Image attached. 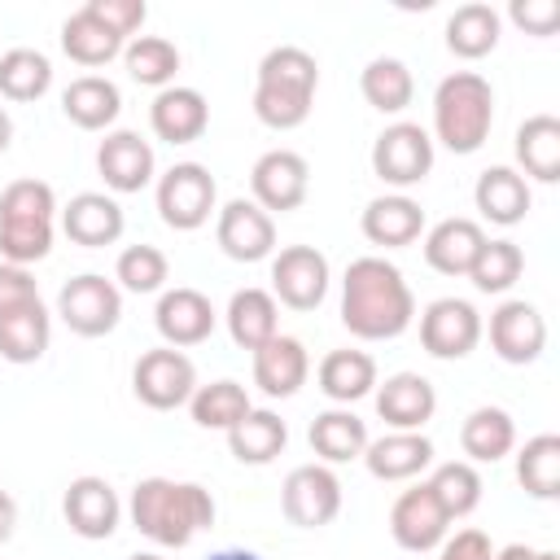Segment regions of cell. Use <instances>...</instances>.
Wrapping results in <instances>:
<instances>
[{
	"mask_svg": "<svg viewBox=\"0 0 560 560\" xmlns=\"http://www.w3.org/2000/svg\"><path fill=\"white\" fill-rule=\"evenodd\" d=\"M122 66L136 83L144 88H171L175 83V70H179V48L166 39V35H136L127 39L122 48Z\"/></svg>",
	"mask_w": 560,
	"mask_h": 560,
	"instance_id": "cell-42",
	"label": "cell"
},
{
	"mask_svg": "<svg viewBox=\"0 0 560 560\" xmlns=\"http://www.w3.org/2000/svg\"><path fill=\"white\" fill-rule=\"evenodd\" d=\"M249 201H258L267 214H289L311 192V166L298 149H267L249 171Z\"/></svg>",
	"mask_w": 560,
	"mask_h": 560,
	"instance_id": "cell-14",
	"label": "cell"
},
{
	"mask_svg": "<svg viewBox=\"0 0 560 560\" xmlns=\"http://www.w3.org/2000/svg\"><path fill=\"white\" fill-rule=\"evenodd\" d=\"M494 127V88L477 70H455L433 92V140L468 158L490 140Z\"/></svg>",
	"mask_w": 560,
	"mask_h": 560,
	"instance_id": "cell-4",
	"label": "cell"
},
{
	"mask_svg": "<svg viewBox=\"0 0 560 560\" xmlns=\"http://www.w3.org/2000/svg\"><path fill=\"white\" fill-rule=\"evenodd\" d=\"M131 389L149 411H175V407H188V398L197 389V368L184 350L158 346V350H144L136 359Z\"/></svg>",
	"mask_w": 560,
	"mask_h": 560,
	"instance_id": "cell-9",
	"label": "cell"
},
{
	"mask_svg": "<svg viewBox=\"0 0 560 560\" xmlns=\"http://www.w3.org/2000/svg\"><path fill=\"white\" fill-rule=\"evenodd\" d=\"M57 192L44 179H13L0 192V258L31 267L52 254Z\"/></svg>",
	"mask_w": 560,
	"mask_h": 560,
	"instance_id": "cell-5",
	"label": "cell"
},
{
	"mask_svg": "<svg viewBox=\"0 0 560 560\" xmlns=\"http://www.w3.org/2000/svg\"><path fill=\"white\" fill-rule=\"evenodd\" d=\"M494 560H560V556L556 551L525 547V542H508V547H494Z\"/></svg>",
	"mask_w": 560,
	"mask_h": 560,
	"instance_id": "cell-50",
	"label": "cell"
},
{
	"mask_svg": "<svg viewBox=\"0 0 560 560\" xmlns=\"http://www.w3.org/2000/svg\"><path fill=\"white\" fill-rule=\"evenodd\" d=\"M9 140H13V118H9V109L0 105V153L9 149Z\"/></svg>",
	"mask_w": 560,
	"mask_h": 560,
	"instance_id": "cell-53",
	"label": "cell"
},
{
	"mask_svg": "<svg viewBox=\"0 0 560 560\" xmlns=\"http://www.w3.org/2000/svg\"><path fill=\"white\" fill-rule=\"evenodd\" d=\"M171 280V258L158 245H127L114 262V284L127 293H162Z\"/></svg>",
	"mask_w": 560,
	"mask_h": 560,
	"instance_id": "cell-45",
	"label": "cell"
},
{
	"mask_svg": "<svg viewBox=\"0 0 560 560\" xmlns=\"http://www.w3.org/2000/svg\"><path fill=\"white\" fill-rule=\"evenodd\" d=\"M315 381H319L324 398H332L337 407H350L376 389V359L368 350H350V346L328 350L315 368Z\"/></svg>",
	"mask_w": 560,
	"mask_h": 560,
	"instance_id": "cell-31",
	"label": "cell"
},
{
	"mask_svg": "<svg viewBox=\"0 0 560 560\" xmlns=\"http://www.w3.org/2000/svg\"><path fill=\"white\" fill-rule=\"evenodd\" d=\"M57 315L74 337H105L122 319V289L101 271L70 276L57 293Z\"/></svg>",
	"mask_w": 560,
	"mask_h": 560,
	"instance_id": "cell-8",
	"label": "cell"
},
{
	"mask_svg": "<svg viewBox=\"0 0 560 560\" xmlns=\"http://www.w3.org/2000/svg\"><path fill=\"white\" fill-rule=\"evenodd\" d=\"M149 127H153V136L166 140V144H192V140H201L206 127H210V105H206V96H201L197 88L171 83V88H162V92L153 96V105H149Z\"/></svg>",
	"mask_w": 560,
	"mask_h": 560,
	"instance_id": "cell-21",
	"label": "cell"
},
{
	"mask_svg": "<svg viewBox=\"0 0 560 560\" xmlns=\"http://www.w3.org/2000/svg\"><path fill=\"white\" fill-rule=\"evenodd\" d=\"M61 114L79 127V131H105L114 127V118L122 114V92L114 79L105 74H79L66 83L61 92Z\"/></svg>",
	"mask_w": 560,
	"mask_h": 560,
	"instance_id": "cell-28",
	"label": "cell"
},
{
	"mask_svg": "<svg viewBox=\"0 0 560 560\" xmlns=\"http://www.w3.org/2000/svg\"><path fill=\"white\" fill-rule=\"evenodd\" d=\"M433 171V136L420 122H389L376 140H372V175L389 188H416L424 184Z\"/></svg>",
	"mask_w": 560,
	"mask_h": 560,
	"instance_id": "cell-7",
	"label": "cell"
},
{
	"mask_svg": "<svg viewBox=\"0 0 560 560\" xmlns=\"http://www.w3.org/2000/svg\"><path fill=\"white\" fill-rule=\"evenodd\" d=\"M508 18H512L525 35L547 39V35H556V26H560V4H556V0H512V4H508Z\"/></svg>",
	"mask_w": 560,
	"mask_h": 560,
	"instance_id": "cell-46",
	"label": "cell"
},
{
	"mask_svg": "<svg viewBox=\"0 0 560 560\" xmlns=\"http://www.w3.org/2000/svg\"><path fill=\"white\" fill-rule=\"evenodd\" d=\"M88 9H92L105 26H114L122 39H136V31H140L144 18H149V4H144V0H88Z\"/></svg>",
	"mask_w": 560,
	"mask_h": 560,
	"instance_id": "cell-47",
	"label": "cell"
},
{
	"mask_svg": "<svg viewBox=\"0 0 560 560\" xmlns=\"http://www.w3.org/2000/svg\"><path fill=\"white\" fill-rule=\"evenodd\" d=\"M481 311L464 298H438L420 311V346L433 359H468L481 341Z\"/></svg>",
	"mask_w": 560,
	"mask_h": 560,
	"instance_id": "cell-13",
	"label": "cell"
},
{
	"mask_svg": "<svg viewBox=\"0 0 560 560\" xmlns=\"http://www.w3.org/2000/svg\"><path fill=\"white\" fill-rule=\"evenodd\" d=\"M48 341H52V315H48L44 298L0 315V359L4 363H18V368L39 363Z\"/></svg>",
	"mask_w": 560,
	"mask_h": 560,
	"instance_id": "cell-30",
	"label": "cell"
},
{
	"mask_svg": "<svg viewBox=\"0 0 560 560\" xmlns=\"http://www.w3.org/2000/svg\"><path fill=\"white\" fill-rule=\"evenodd\" d=\"M26 302H39V284L31 276V267H18V262H0V315L4 311H18Z\"/></svg>",
	"mask_w": 560,
	"mask_h": 560,
	"instance_id": "cell-48",
	"label": "cell"
},
{
	"mask_svg": "<svg viewBox=\"0 0 560 560\" xmlns=\"http://www.w3.org/2000/svg\"><path fill=\"white\" fill-rule=\"evenodd\" d=\"M315 92H319V61L298 44H280L258 61L254 118L271 131H293L311 118Z\"/></svg>",
	"mask_w": 560,
	"mask_h": 560,
	"instance_id": "cell-3",
	"label": "cell"
},
{
	"mask_svg": "<svg viewBox=\"0 0 560 560\" xmlns=\"http://www.w3.org/2000/svg\"><path fill=\"white\" fill-rule=\"evenodd\" d=\"M363 464L376 481H411L433 464V442L424 433H402L389 429L381 438H368L363 446Z\"/></svg>",
	"mask_w": 560,
	"mask_h": 560,
	"instance_id": "cell-25",
	"label": "cell"
},
{
	"mask_svg": "<svg viewBox=\"0 0 560 560\" xmlns=\"http://www.w3.org/2000/svg\"><path fill=\"white\" fill-rule=\"evenodd\" d=\"M52 88V61L39 52V48H9L0 52V96L4 101H39L44 92Z\"/></svg>",
	"mask_w": 560,
	"mask_h": 560,
	"instance_id": "cell-40",
	"label": "cell"
},
{
	"mask_svg": "<svg viewBox=\"0 0 560 560\" xmlns=\"http://www.w3.org/2000/svg\"><path fill=\"white\" fill-rule=\"evenodd\" d=\"M96 171H101L109 192H140L153 184L158 158L140 131L118 127V131H105V140L96 144Z\"/></svg>",
	"mask_w": 560,
	"mask_h": 560,
	"instance_id": "cell-18",
	"label": "cell"
},
{
	"mask_svg": "<svg viewBox=\"0 0 560 560\" xmlns=\"http://www.w3.org/2000/svg\"><path fill=\"white\" fill-rule=\"evenodd\" d=\"M516 481L529 499H560V438L538 433L516 451Z\"/></svg>",
	"mask_w": 560,
	"mask_h": 560,
	"instance_id": "cell-39",
	"label": "cell"
},
{
	"mask_svg": "<svg viewBox=\"0 0 560 560\" xmlns=\"http://www.w3.org/2000/svg\"><path fill=\"white\" fill-rule=\"evenodd\" d=\"M472 201H477L481 219H490L499 228H516L529 214L534 192H529V179L516 166H486L472 184Z\"/></svg>",
	"mask_w": 560,
	"mask_h": 560,
	"instance_id": "cell-27",
	"label": "cell"
},
{
	"mask_svg": "<svg viewBox=\"0 0 560 560\" xmlns=\"http://www.w3.org/2000/svg\"><path fill=\"white\" fill-rule=\"evenodd\" d=\"M127 214L109 192H74L61 206V232L83 249H105L122 236Z\"/></svg>",
	"mask_w": 560,
	"mask_h": 560,
	"instance_id": "cell-22",
	"label": "cell"
},
{
	"mask_svg": "<svg viewBox=\"0 0 560 560\" xmlns=\"http://www.w3.org/2000/svg\"><path fill=\"white\" fill-rule=\"evenodd\" d=\"M249 407H254V402H249V389H245L241 381H228V376H223V381H210V385H197L192 398H188L192 424L219 429V433H228Z\"/></svg>",
	"mask_w": 560,
	"mask_h": 560,
	"instance_id": "cell-41",
	"label": "cell"
},
{
	"mask_svg": "<svg viewBox=\"0 0 560 560\" xmlns=\"http://www.w3.org/2000/svg\"><path fill=\"white\" fill-rule=\"evenodd\" d=\"M359 92H363V101L372 109L402 114L411 105V96H416V79L407 70V61H398V57H372L363 66V74H359Z\"/></svg>",
	"mask_w": 560,
	"mask_h": 560,
	"instance_id": "cell-38",
	"label": "cell"
},
{
	"mask_svg": "<svg viewBox=\"0 0 560 560\" xmlns=\"http://www.w3.org/2000/svg\"><path fill=\"white\" fill-rule=\"evenodd\" d=\"M61 48H66V57L74 61V66H105V61H114V57H122V48H127V39L114 31V26H105L88 4H79L66 22H61Z\"/></svg>",
	"mask_w": 560,
	"mask_h": 560,
	"instance_id": "cell-34",
	"label": "cell"
},
{
	"mask_svg": "<svg viewBox=\"0 0 560 560\" xmlns=\"http://www.w3.org/2000/svg\"><path fill=\"white\" fill-rule=\"evenodd\" d=\"M280 512L298 529H324L341 512V481L328 464H298L280 486Z\"/></svg>",
	"mask_w": 560,
	"mask_h": 560,
	"instance_id": "cell-10",
	"label": "cell"
},
{
	"mask_svg": "<svg viewBox=\"0 0 560 560\" xmlns=\"http://www.w3.org/2000/svg\"><path fill=\"white\" fill-rule=\"evenodd\" d=\"M206 560H267V556H258L254 547H219V551H210Z\"/></svg>",
	"mask_w": 560,
	"mask_h": 560,
	"instance_id": "cell-52",
	"label": "cell"
},
{
	"mask_svg": "<svg viewBox=\"0 0 560 560\" xmlns=\"http://www.w3.org/2000/svg\"><path fill=\"white\" fill-rule=\"evenodd\" d=\"M359 228L372 245L381 249H402V245H416L420 232H424V210L416 197L407 192H385V197H372L359 214Z\"/></svg>",
	"mask_w": 560,
	"mask_h": 560,
	"instance_id": "cell-24",
	"label": "cell"
},
{
	"mask_svg": "<svg viewBox=\"0 0 560 560\" xmlns=\"http://www.w3.org/2000/svg\"><path fill=\"white\" fill-rule=\"evenodd\" d=\"M311 438V451L319 455V464H350V459H363V446H368V424L350 411V407H328L311 420L306 429Z\"/></svg>",
	"mask_w": 560,
	"mask_h": 560,
	"instance_id": "cell-36",
	"label": "cell"
},
{
	"mask_svg": "<svg viewBox=\"0 0 560 560\" xmlns=\"http://www.w3.org/2000/svg\"><path fill=\"white\" fill-rule=\"evenodd\" d=\"M311 376V354L298 337L276 332L267 346L254 350V385L267 398H293Z\"/></svg>",
	"mask_w": 560,
	"mask_h": 560,
	"instance_id": "cell-23",
	"label": "cell"
},
{
	"mask_svg": "<svg viewBox=\"0 0 560 560\" xmlns=\"http://www.w3.org/2000/svg\"><path fill=\"white\" fill-rule=\"evenodd\" d=\"M459 446L468 464H499L516 446V420L503 407H472L459 424Z\"/></svg>",
	"mask_w": 560,
	"mask_h": 560,
	"instance_id": "cell-37",
	"label": "cell"
},
{
	"mask_svg": "<svg viewBox=\"0 0 560 560\" xmlns=\"http://www.w3.org/2000/svg\"><path fill=\"white\" fill-rule=\"evenodd\" d=\"M499 35H503V18L494 4L486 0H468L459 4L451 18H446V48L464 61H481L499 48Z\"/></svg>",
	"mask_w": 560,
	"mask_h": 560,
	"instance_id": "cell-33",
	"label": "cell"
},
{
	"mask_svg": "<svg viewBox=\"0 0 560 560\" xmlns=\"http://www.w3.org/2000/svg\"><path fill=\"white\" fill-rule=\"evenodd\" d=\"M372 398H376V416L402 433H420L438 411V389L420 372H394V376L376 381Z\"/></svg>",
	"mask_w": 560,
	"mask_h": 560,
	"instance_id": "cell-20",
	"label": "cell"
},
{
	"mask_svg": "<svg viewBox=\"0 0 560 560\" xmlns=\"http://www.w3.org/2000/svg\"><path fill=\"white\" fill-rule=\"evenodd\" d=\"M214 241L232 262H262L276 254V219L258 201L232 197L214 214Z\"/></svg>",
	"mask_w": 560,
	"mask_h": 560,
	"instance_id": "cell-12",
	"label": "cell"
},
{
	"mask_svg": "<svg viewBox=\"0 0 560 560\" xmlns=\"http://www.w3.org/2000/svg\"><path fill=\"white\" fill-rule=\"evenodd\" d=\"M61 516H66V525H70L79 538L105 542V538L118 529V521H122V503H118V490H114L105 477L83 472V477H74V481L66 486V494H61Z\"/></svg>",
	"mask_w": 560,
	"mask_h": 560,
	"instance_id": "cell-16",
	"label": "cell"
},
{
	"mask_svg": "<svg viewBox=\"0 0 560 560\" xmlns=\"http://www.w3.org/2000/svg\"><path fill=\"white\" fill-rule=\"evenodd\" d=\"M158 214L175 232H197L219 214V184L210 166L201 162H175L166 175H158Z\"/></svg>",
	"mask_w": 560,
	"mask_h": 560,
	"instance_id": "cell-6",
	"label": "cell"
},
{
	"mask_svg": "<svg viewBox=\"0 0 560 560\" xmlns=\"http://www.w3.org/2000/svg\"><path fill=\"white\" fill-rule=\"evenodd\" d=\"M512 153H516V166L525 179L556 184L560 179V118L556 114H529L516 127Z\"/></svg>",
	"mask_w": 560,
	"mask_h": 560,
	"instance_id": "cell-29",
	"label": "cell"
},
{
	"mask_svg": "<svg viewBox=\"0 0 560 560\" xmlns=\"http://www.w3.org/2000/svg\"><path fill=\"white\" fill-rule=\"evenodd\" d=\"M127 560H162L158 551H136V556H127Z\"/></svg>",
	"mask_w": 560,
	"mask_h": 560,
	"instance_id": "cell-54",
	"label": "cell"
},
{
	"mask_svg": "<svg viewBox=\"0 0 560 560\" xmlns=\"http://www.w3.org/2000/svg\"><path fill=\"white\" fill-rule=\"evenodd\" d=\"M438 560H494V542L481 529H455L442 538Z\"/></svg>",
	"mask_w": 560,
	"mask_h": 560,
	"instance_id": "cell-49",
	"label": "cell"
},
{
	"mask_svg": "<svg viewBox=\"0 0 560 560\" xmlns=\"http://www.w3.org/2000/svg\"><path fill=\"white\" fill-rule=\"evenodd\" d=\"M521 271H525V254H521V245L508 241V236H499V241L486 236V245H481V254H477L468 280H472L477 293H508V289L521 280Z\"/></svg>",
	"mask_w": 560,
	"mask_h": 560,
	"instance_id": "cell-44",
	"label": "cell"
},
{
	"mask_svg": "<svg viewBox=\"0 0 560 560\" xmlns=\"http://www.w3.org/2000/svg\"><path fill=\"white\" fill-rule=\"evenodd\" d=\"M289 446V424L271 411V407H249L232 429H228V451L241 459V464H271L280 451Z\"/></svg>",
	"mask_w": 560,
	"mask_h": 560,
	"instance_id": "cell-35",
	"label": "cell"
},
{
	"mask_svg": "<svg viewBox=\"0 0 560 560\" xmlns=\"http://www.w3.org/2000/svg\"><path fill=\"white\" fill-rule=\"evenodd\" d=\"M13 525H18V503L9 490H0V542L13 538Z\"/></svg>",
	"mask_w": 560,
	"mask_h": 560,
	"instance_id": "cell-51",
	"label": "cell"
},
{
	"mask_svg": "<svg viewBox=\"0 0 560 560\" xmlns=\"http://www.w3.org/2000/svg\"><path fill=\"white\" fill-rule=\"evenodd\" d=\"M131 525L158 547H188L201 529L214 525V494L201 481L140 477L127 499Z\"/></svg>",
	"mask_w": 560,
	"mask_h": 560,
	"instance_id": "cell-2",
	"label": "cell"
},
{
	"mask_svg": "<svg viewBox=\"0 0 560 560\" xmlns=\"http://www.w3.org/2000/svg\"><path fill=\"white\" fill-rule=\"evenodd\" d=\"M223 319H228L232 341L254 354L258 346H267V341L280 332V302H276L267 289H254V284H249V289H236V293H232Z\"/></svg>",
	"mask_w": 560,
	"mask_h": 560,
	"instance_id": "cell-32",
	"label": "cell"
},
{
	"mask_svg": "<svg viewBox=\"0 0 560 560\" xmlns=\"http://www.w3.org/2000/svg\"><path fill=\"white\" fill-rule=\"evenodd\" d=\"M328 258L315 245H284L271 254V298L289 311H315L328 298Z\"/></svg>",
	"mask_w": 560,
	"mask_h": 560,
	"instance_id": "cell-11",
	"label": "cell"
},
{
	"mask_svg": "<svg viewBox=\"0 0 560 560\" xmlns=\"http://www.w3.org/2000/svg\"><path fill=\"white\" fill-rule=\"evenodd\" d=\"M429 490H433V499L442 503V512H446L451 521H464L468 512H477L486 486H481L477 464H468V459H446V464L433 468Z\"/></svg>",
	"mask_w": 560,
	"mask_h": 560,
	"instance_id": "cell-43",
	"label": "cell"
},
{
	"mask_svg": "<svg viewBox=\"0 0 560 560\" xmlns=\"http://www.w3.org/2000/svg\"><path fill=\"white\" fill-rule=\"evenodd\" d=\"M481 332H490V350L512 368H525L547 350V319L525 298L499 302L490 311V328H481Z\"/></svg>",
	"mask_w": 560,
	"mask_h": 560,
	"instance_id": "cell-15",
	"label": "cell"
},
{
	"mask_svg": "<svg viewBox=\"0 0 560 560\" xmlns=\"http://www.w3.org/2000/svg\"><path fill=\"white\" fill-rule=\"evenodd\" d=\"M214 319L219 311L210 306V298L192 284H175V289H162L158 298V311H153V324L162 332L166 346L184 350V346H201L210 332H214Z\"/></svg>",
	"mask_w": 560,
	"mask_h": 560,
	"instance_id": "cell-19",
	"label": "cell"
},
{
	"mask_svg": "<svg viewBox=\"0 0 560 560\" xmlns=\"http://www.w3.org/2000/svg\"><path fill=\"white\" fill-rule=\"evenodd\" d=\"M416 319V293L407 276L381 258L363 254L341 276V324L359 341H394Z\"/></svg>",
	"mask_w": 560,
	"mask_h": 560,
	"instance_id": "cell-1",
	"label": "cell"
},
{
	"mask_svg": "<svg viewBox=\"0 0 560 560\" xmlns=\"http://www.w3.org/2000/svg\"><path fill=\"white\" fill-rule=\"evenodd\" d=\"M446 529H451V516H446L442 503L433 499L429 481L402 490V494L394 499V508H389V534H394V542H398L402 551H416V556L438 551L442 538H446Z\"/></svg>",
	"mask_w": 560,
	"mask_h": 560,
	"instance_id": "cell-17",
	"label": "cell"
},
{
	"mask_svg": "<svg viewBox=\"0 0 560 560\" xmlns=\"http://www.w3.org/2000/svg\"><path fill=\"white\" fill-rule=\"evenodd\" d=\"M481 245H486L481 223L455 214V219H442V223H433L424 232V262L438 276H468L477 254H481Z\"/></svg>",
	"mask_w": 560,
	"mask_h": 560,
	"instance_id": "cell-26",
	"label": "cell"
}]
</instances>
